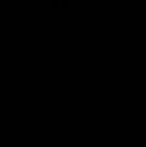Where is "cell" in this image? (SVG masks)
<instances>
[]
</instances>
